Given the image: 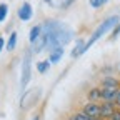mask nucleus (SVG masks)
<instances>
[{"label": "nucleus", "mask_w": 120, "mask_h": 120, "mask_svg": "<svg viewBox=\"0 0 120 120\" xmlns=\"http://www.w3.org/2000/svg\"><path fill=\"white\" fill-rule=\"evenodd\" d=\"M15 45H17V32H12V34H10V38H8V42H7V50L12 52V50L15 49Z\"/></svg>", "instance_id": "4468645a"}, {"label": "nucleus", "mask_w": 120, "mask_h": 120, "mask_svg": "<svg viewBox=\"0 0 120 120\" xmlns=\"http://www.w3.org/2000/svg\"><path fill=\"white\" fill-rule=\"evenodd\" d=\"M73 2V0H64V2H62V5H60V7H62V8H67L70 4Z\"/></svg>", "instance_id": "4be33fe9"}, {"label": "nucleus", "mask_w": 120, "mask_h": 120, "mask_svg": "<svg viewBox=\"0 0 120 120\" xmlns=\"http://www.w3.org/2000/svg\"><path fill=\"white\" fill-rule=\"evenodd\" d=\"M82 112L92 118H100V103L98 102H87L83 105Z\"/></svg>", "instance_id": "20e7f679"}, {"label": "nucleus", "mask_w": 120, "mask_h": 120, "mask_svg": "<svg viewBox=\"0 0 120 120\" xmlns=\"http://www.w3.org/2000/svg\"><path fill=\"white\" fill-rule=\"evenodd\" d=\"M4 47H5V40H4V37H0V52H2Z\"/></svg>", "instance_id": "5701e85b"}, {"label": "nucleus", "mask_w": 120, "mask_h": 120, "mask_svg": "<svg viewBox=\"0 0 120 120\" xmlns=\"http://www.w3.org/2000/svg\"><path fill=\"white\" fill-rule=\"evenodd\" d=\"M30 73H32V53L27 52L23 55V64H22V75H20V87L22 90L27 88L30 82Z\"/></svg>", "instance_id": "7ed1b4c3"}, {"label": "nucleus", "mask_w": 120, "mask_h": 120, "mask_svg": "<svg viewBox=\"0 0 120 120\" xmlns=\"http://www.w3.org/2000/svg\"><path fill=\"white\" fill-rule=\"evenodd\" d=\"M45 2H49V4H50V2H52V0H45Z\"/></svg>", "instance_id": "393cba45"}, {"label": "nucleus", "mask_w": 120, "mask_h": 120, "mask_svg": "<svg viewBox=\"0 0 120 120\" xmlns=\"http://www.w3.org/2000/svg\"><path fill=\"white\" fill-rule=\"evenodd\" d=\"M117 105L112 102H102L100 103V120H109L112 117V113L115 112Z\"/></svg>", "instance_id": "423d86ee"}, {"label": "nucleus", "mask_w": 120, "mask_h": 120, "mask_svg": "<svg viewBox=\"0 0 120 120\" xmlns=\"http://www.w3.org/2000/svg\"><path fill=\"white\" fill-rule=\"evenodd\" d=\"M82 53H85V42L83 40H79L77 45H75V49L72 50V57H79Z\"/></svg>", "instance_id": "f8f14e48"}, {"label": "nucleus", "mask_w": 120, "mask_h": 120, "mask_svg": "<svg viewBox=\"0 0 120 120\" xmlns=\"http://www.w3.org/2000/svg\"><path fill=\"white\" fill-rule=\"evenodd\" d=\"M49 67H50V62H49V60H43V62H38V64H37V70H38L40 73H45V72L49 70Z\"/></svg>", "instance_id": "dca6fc26"}, {"label": "nucleus", "mask_w": 120, "mask_h": 120, "mask_svg": "<svg viewBox=\"0 0 120 120\" xmlns=\"http://www.w3.org/2000/svg\"><path fill=\"white\" fill-rule=\"evenodd\" d=\"M120 22V17H118V15H112V17H109V19H105L98 27H97V30H95V32L92 34V37H90L88 38V42L85 43V52L90 49V47H92V45L98 40V38H102V35H105V34H107V32H110V30H113L115 28V25Z\"/></svg>", "instance_id": "f03ea898"}, {"label": "nucleus", "mask_w": 120, "mask_h": 120, "mask_svg": "<svg viewBox=\"0 0 120 120\" xmlns=\"http://www.w3.org/2000/svg\"><path fill=\"white\" fill-rule=\"evenodd\" d=\"M109 120H120V109H115V112L112 113V117Z\"/></svg>", "instance_id": "aec40b11"}, {"label": "nucleus", "mask_w": 120, "mask_h": 120, "mask_svg": "<svg viewBox=\"0 0 120 120\" xmlns=\"http://www.w3.org/2000/svg\"><path fill=\"white\" fill-rule=\"evenodd\" d=\"M100 88H102V100L115 103V97L120 87H100Z\"/></svg>", "instance_id": "0eeeda50"}, {"label": "nucleus", "mask_w": 120, "mask_h": 120, "mask_svg": "<svg viewBox=\"0 0 120 120\" xmlns=\"http://www.w3.org/2000/svg\"><path fill=\"white\" fill-rule=\"evenodd\" d=\"M34 120H40V117H38V115H35V117H34Z\"/></svg>", "instance_id": "b1692460"}, {"label": "nucleus", "mask_w": 120, "mask_h": 120, "mask_svg": "<svg viewBox=\"0 0 120 120\" xmlns=\"http://www.w3.org/2000/svg\"><path fill=\"white\" fill-rule=\"evenodd\" d=\"M40 30H42L40 25L32 27V30H30V34H28V40H30V43H35V42H37V38L40 37Z\"/></svg>", "instance_id": "9b49d317"}, {"label": "nucleus", "mask_w": 120, "mask_h": 120, "mask_svg": "<svg viewBox=\"0 0 120 120\" xmlns=\"http://www.w3.org/2000/svg\"><path fill=\"white\" fill-rule=\"evenodd\" d=\"M70 120H97V118H92V117H88L85 115L83 112H77V113H73Z\"/></svg>", "instance_id": "2eb2a0df"}, {"label": "nucleus", "mask_w": 120, "mask_h": 120, "mask_svg": "<svg viewBox=\"0 0 120 120\" xmlns=\"http://www.w3.org/2000/svg\"><path fill=\"white\" fill-rule=\"evenodd\" d=\"M38 97H40V88H34V90H30L28 94H25V95L22 97L20 107H22V109H27V107H30V105L34 103V100H37Z\"/></svg>", "instance_id": "39448f33"}, {"label": "nucleus", "mask_w": 120, "mask_h": 120, "mask_svg": "<svg viewBox=\"0 0 120 120\" xmlns=\"http://www.w3.org/2000/svg\"><path fill=\"white\" fill-rule=\"evenodd\" d=\"M102 87H120V82L115 79V77H105L103 80H102Z\"/></svg>", "instance_id": "ddd939ff"}, {"label": "nucleus", "mask_w": 120, "mask_h": 120, "mask_svg": "<svg viewBox=\"0 0 120 120\" xmlns=\"http://www.w3.org/2000/svg\"><path fill=\"white\" fill-rule=\"evenodd\" d=\"M115 105H117V109H120V88H118L117 97H115Z\"/></svg>", "instance_id": "412c9836"}, {"label": "nucleus", "mask_w": 120, "mask_h": 120, "mask_svg": "<svg viewBox=\"0 0 120 120\" xmlns=\"http://www.w3.org/2000/svg\"><path fill=\"white\" fill-rule=\"evenodd\" d=\"M120 35V22L115 25V28H113V32H112V38H117Z\"/></svg>", "instance_id": "6ab92c4d"}, {"label": "nucleus", "mask_w": 120, "mask_h": 120, "mask_svg": "<svg viewBox=\"0 0 120 120\" xmlns=\"http://www.w3.org/2000/svg\"><path fill=\"white\" fill-rule=\"evenodd\" d=\"M73 37V30L68 28L60 20H49L42 25L40 30V37L37 38L34 45V52L40 50H55V49H64V45H67Z\"/></svg>", "instance_id": "f257e3e1"}, {"label": "nucleus", "mask_w": 120, "mask_h": 120, "mask_svg": "<svg viewBox=\"0 0 120 120\" xmlns=\"http://www.w3.org/2000/svg\"><path fill=\"white\" fill-rule=\"evenodd\" d=\"M88 102H100L102 100V88L100 87H95V88H90L88 92Z\"/></svg>", "instance_id": "1a4fd4ad"}, {"label": "nucleus", "mask_w": 120, "mask_h": 120, "mask_svg": "<svg viewBox=\"0 0 120 120\" xmlns=\"http://www.w3.org/2000/svg\"><path fill=\"white\" fill-rule=\"evenodd\" d=\"M32 15H34V10H32V5H30L28 2L22 4L20 8H19V19L22 22H28L30 19H32Z\"/></svg>", "instance_id": "6e6552de"}, {"label": "nucleus", "mask_w": 120, "mask_h": 120, "mask_svg": "<svg viewBox=\"0 0 120 120\" xmlns=\"http://www.w3.org/2000/svg\"><path fill=\"white\" fill-rule=\"evenodd\" d=\"M88 2H90V7L92 8H100V7H103L107 4L109 0H88Z\"/></svg>", "instance_id": "a211bd4d"}, {"label": "nucleus", "mask_w": 120, "mask_h": 120, "mask_svg": "<svg viewBox=\"0 0 120 120\" xmlns=\"http://www.w3.org/2000/svg\"><path fill=\"white\" fill-rule=\"evenodd\" d=\"M7 13H8V7L7 4H0V23H2L7 19Z\"/></svg>", "instance_id": "f3484780"}, {"label": "nucleus", "mask_w": 120, "mask_h": 120, "mask_svg": "<svg viewBox=\"0 0 120 120\" xmlns=\"http://www.w3.org/2000/svg\"><path fill=\"white\" fill-rule=\"evenodd\" d=\"M62 55H64V49H55V50H52V52H50V57H49V62H50V64L60 62Z\"/></svg>", "instance_id": "9d476101"}]
</instances>
